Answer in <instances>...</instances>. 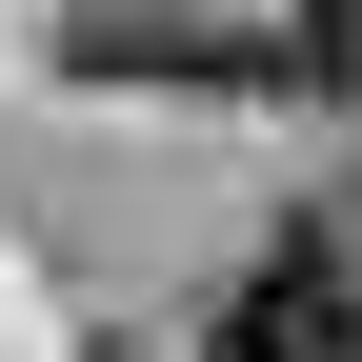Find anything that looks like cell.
Returning a JSON list of instances; mask_svg holds the SVG:
<instances>
[{
    "instance_id": "7a4b0ae2",
    "label": "cell",
    "mask_w": 362,
    "mask_h": 362,
    "mask_svg": "<svg viewBox=\"0 0 362 362\" xmlns=\"http://www.w3.org/2000/svg\"><path fill=\"white\" fill-rule=\"evenodd\" d=\"M282 61L262 21H181V0H121V21H61V81H141V101H242Z\"/></svg>"
},
{
    "instance_id": "6da1fadb",
    "label": "cell",
    "mask_w": 362,
    "mask_h": 362,
    "mask_svg": "<svg viewBox=\"0 0 362 362\" xmlns=\"http://www.w3.org/2000/svg\"><path fill=\"white\" fill-rule=\"evenodd\" d=\"M202 362H362V302H342V242H322V221H282V242L221 282Z\"/></svg>"
},
{
    "instance_id": "3957f363",
    "label": "cell",
    "mask_w": 362,
    "mask_h": 362,
    "mask_svg": "<svg viewBox=\"0 0 362 362\" xmlns=\"http://www.w3.org/2000/svg\"><path fill=\"white\" fill-rule=\"evenodd\" d=\"M282 81H362V0H282Z\"/></svg>"
}]
</instances>
